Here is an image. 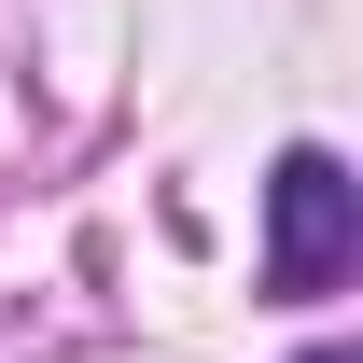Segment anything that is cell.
<instances>
[{
	"label": "cell",
	"mask_w": 363,
	"mask_h": 363,
	"mask_svg": "<svg viewBox=\"0 0 363 363\" xmlns=\"http://www.w3.org/2000/svg\"><path fill=\"white\" fill-rule=\"evenodd\" d=\"M363 252V182L335 140H294L266 168V294H335Z\"/></svg>",
	"instance_id": "cell-1"
},
{
	"label": "cell",
	"mask_w": 363,
	"mask_h": 363,
	"mask_svg": "<svg viewBox=\"0 0 363 363\" xmlns=\"http://www.w3.org/2000/svg\"><path fill=\"white\" fill-rule=\"evenodd\" d=\"M308 363H363V350H308Z\"/></svg>",
	"instance_id": "cell-2"
}]
</instances>
